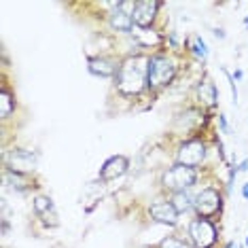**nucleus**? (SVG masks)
Returning a JSON list of instances; mask_svg holds the SVG:
<instances>
[{"instance_id":"39448f33","label":"nucleus","mask_w":248,"mask_h":248,"mask_svg":"<svg viewBox=\"0 0 248 248\" xmlns=\"http://www.w3.org/2000/svg\"><path fill=\"white\" fill-rule=\"evenodd\" d=\"M223 212V193L217 187H204L195 193V217L202 218H217Z\"/></svg>"},{"instance_id":"bb28decb","label":"nucleus","mask_w":248,"mask_h":248,"mask_svg":"<svg viewBox=\"0 0 248 248\" xmlns=\"http://www.w3.org/2000/svg\"><path fill=\"white\" fill-rule=\"evenodd\" d=\"M246 246H248V235H246Z\"/></svg>"},{"instance_id":"7ed1b4c3","label":"nucleus","mask_w":248,"mask_h":248,"mask_svg":"<svg viewBox=\"0 0 248 248\" xmlns=\"http://www.w3.org/2000/svg\"><path fill=\"white\" fill-rule=\"evenodd\" d=\"M197 180H200L197 168H189V166H183V163H174L172 168H168V170L161 174V187L172 195V193H178V191L193 189L197 185Z\"/></svg>"},{"instance_id":"f3484780","label":"nucleus","mask_w":248,"mask_h":248,"mask_svg":"<svg viewBox=\"0 0 248 248\" xmlns=\"http://www.w3.org/2000/svg\"><path fill=\"white\" fill-rule=\"evenodd\" d=\"M13 112H15V95L9 87H2L0 89V117H2V121H7Z\"/></svg>"},{"instance_id":"5701e85b","label":"nucleus","mask_w":248,"mask_h":248,"mask_svg":"<svg viewBox=\"0 0 248 248\" xmlns=\"http://www.w3.org/2000/svg\"><path fill=\"white\" fill-rule=\"evenodd\" d=\"M242 77H244V72H242V70H235V72H233V78H235V81H240Z\"/></svg>"},{"instance_id":"b1692460","label":"nucleus","mask_w":248,"mask_h":248,"mask_svg":"<svg viewBox=\"0 0 248 248\" xmlns=\"http://www.w3.org/2000/svg\"><path fill=\"white\" fill-rule=\"evenodd\" d=\"M214 36H218V38H225V32H223V30H218V28H217V30H214Z\"/></svg>"},{"instance_id":"a211bd4d","label":"nucleus","mask_w":248,"mask_h":248,"mask_svg":"<svg viewBox=\"0 0 248 248\" xmlns=\"http://www.w3.org/2000/svg\"><path fill=\"white\" fill-rule=\"evenodd\" d=\"M189 49H191V53H193L197 60H202V62H204L208 58V53H210V51H208L206 41L202 36H197V34L189 38Z\"/></svg>"},{"instance_id":"1a4fd4ad","label":"nucleus","mask_w":248,"mask_h":248,"mask_svg":"<svg viewBox=\"0 0 248 248\" xmlns=\"http://www.w3.org/2000/svg\"><path fill=\"white\" fill-rule=\"evenodd\" d=\"M161 7H163L161 0H136V9H134V24H136V28H153Z\"/></svg>"},{"instance_id":"412c9836","label":"nucleus","mask_w":248,"mask_h":248,"mask_svg":"<svg viewBox=\"0 0 248 248\" xmlns=\"http://www.w3.org/2000/svg\"><path fill=\"white\" fill-rule=\"evenodd\" d=\"M238 168H240V172H246V170H248V159H244V161H242Z\"/></svg>"},{"instance_id":"9d476101","label":"nucleus","mask_w":248,"mask_h":248,"mask_svg":"<svg viewBox=\"0 0 248 248\" xmlns=\"http://www.w3.org/2000/svg\"><path fill=\"white\" fill-rule=\"evenodd\" d=\"M149 217L153 218L155 223H161V225H168V227H176L178 221H180V214L178 210L174 208V204L170 200H157L149 206Z\"/></svg>"},{"instance_id":"f8f14e48","label":"nucleus","mask_w":248,"mask_h":248,"mask_svg":"<svg viewBox=\"0 0 248 248\" xmlns=\"http://www.w3.org/2000/svg\"><path fill=\"white\" fill-rule=\"evenodd\" d=\"M129 170V159L125 155H110L108 159L102 163L98 176L102 183H110V180H117L121 176H125Z\"/></svg>"},{"instance_id":"4468645a","label":"nucleus","mask_w":248,"mask_h":248,"mask_svg":"<svg viewBox=\"0 0 248 248\" xmlns=\"http://www.w3.org/2000/svg\"><path fill=\"white\" fill-rule=\"evenodd\" d=\"M195 93H197V100H200V104L206 106V108H214L217 102H218V89L212 83V78H208V77L202 78V81L197 83Z\"/></svg>"},{"instance_id":"2eb2a0df","label":"nucleus","mask_w":248,"mask_h":248,"mask_svg":"<svg viewBox=\"0 0 248 248\" xmlns=\"http://www.w3.org/2000/svg\"><path fill=\"white\" fill-rule=\"evenodd\" d=\"M32 208H34V214L38 218H43L47 223V218H53L58 221V212H55V204L49 195H34L32 200Z\"/></svg>"},{"instance_id":"423d86ee","label":"nucleus","mask_w":248,"mask_h":248,"mask_svg":"<svg viewBox=\"0 0 248 248\" xmlns=\"http://www.w3.org/2000/svg\"><path fill=\"white\" fill-rule=\"evenodd\" d=\"M134 9L136 0H119L117 7L108 13V24L119 34H132L136 24H134Z\"/></svg>"},{"instance_id":"dca6fc26","label":"nucleus","mask_w":248,"mask_h":248,"mask_svg":"<svg viewBox=\"0 0 248 248\" xmlns=\"http://www.w3.org/2000/svg\"><path fill=\"white\" fill-rule=\"evenodd\" d=\"M170 202L174 204V208L178 210V214H189L195 212V195L189 191H178V193L170 195Z\"/></svg>"},{"instance_id":"0eeeda50","label":"nucleus","mask_w":248,"mask_h":248,"mask_svg":"<svg viewBox=\"0 0 248 248\" xmlns=\"http://www.w3.org/2000/svg\"><path fill=\"white\" fill-rule=\"evenodd\" d=\"M2 161H4V168H7V170L32 174L36 170L38 155L30 149H19V146H15V149H11L2 155Z\"/></svg>"},{"instance_id":"6ab92c4d","label":"nucleus","mask_w":248,"mask_h":248,"mask_svg":"<svg viewBox=\"0 0 248 248\" xmlns=\"http://www.w3.org/2000/svg\"><path fill=\"white\" fill-rule=\"evenodd\" d=\"M159 248H189V244H187L185 240L176 238V235H168V238H163V240H161Z\"/></svg>"},{"instance_id":"6e6552de","label":"nucleus","mask_w":248,"mask_h":248,"mask_svg":"<svg viewBox=\"0 0 248 248\" xmlns=\"http://www.w3.org/2000/svg\"><path fill=\"white\" fill-rule=\"evenodd\" d=\"M206 153H208V146H206L204 140L189 138V140H185V142H180L178 151H176V163H183V166H189V168H197L204 163Z\"/></svg>"},{"instance_id":"9b49d317","label":"nucleus","mask_w":248,"mask_h":248,"mask_svg":"<svg viewBox=\"0 0 248 248\" xmlns=\"http://www.w3.org/2000/svg\"><path fill=\"white\" fill-rule=\"evenodd\" d=\"M121 60H112L108 55H89L87 58V70L89 75L100 78H115L119 72Z\"/></svg>"},{"instance_id":"4be33fe9","label":"nucleus","mask_w":248,"mask_h":248,"mask_svg":"<svg viewBox=\"0 0 248 248\" xmlns=\"http://www.w3.org/2000/svg\"><path fill=\"white\" fill-rule=\"evenodd\" d=\"M242 197H244V200L248 202V183L244 185V187H242Z\"/></svg>"},{"instance_id":"f03ea898","label":"nucleus","mask_w":248,"mask_h":248,"mask_svg":"<svg viewBox=\"0 0 248 248\" xmlns=\"http://www.w3.org/2000/svg\"><path fill=\"white\" fill-rule=\"evenodd\" d=\"M178 66L176 60L168 53H151L149 58V89L151 92H161L176 78Z\"/></svg>"},{"instance_id":"a878e982","label":"nucleus","mask_w":248,"mask_h":248,"mask_svg":"<svg viewBox=\"0 0 248 248\" xmlns=\"http://www.w3.org/2000/svg\"><path fill=\"white\" fill-rule=\"evenodd\" d=\"M244 26H246V30H248V15H246V19H244Z\"/></svg>"},{"instance_id":"393cba45","label":"nucleus","mask_w":248,"mask_h":248,"mask_svg":"<svg viewBox=\"0 0 248 248\" xmlns=\"http://www.w3.org/2000/svg\"><path fill=\"white\" fill-rule=\"evenodd\" d=\"M225 248H235V244H233V242H227V244H225Z\"/></svg>"},{"instance_id":"20e7f679","label":"nucleus","mask_w":248,"mask_h":248,"mask_svg":"<svg viewBox=\"0 0 248 248\" xmlns=\"http://www.w3.org/2000/svg\"><path fill=\"white\" fill-rule=\"evenodd\" d=\"M187 233H189V240L193 244V248H214L218 242V229L210 218L193 217L189 221Z\"/></svg>"},{"instance_id":"aec40b11","label":"nucleus","mask_w":248,"mask_h":248,"mask_svg":"<svg viewBox=\"0 0 248 248\" xmlns=\"http://www.w3.org/2000/svg\"><path fill=\"white\" fill-rule=\"evenodd\" d=\"M218 125H221V132H223V134H227V132H229L227 117H225V115H218Z\"/></svg>"},{"instance_id":"ddd939ff","label":"nucleus","mask_w":248,"mask_h":248,"mask_svg":"<svg viewBox=\"0 0 248 248\" xmlns=\"http://www.w3.org/2000/svg\"><path fill=\"white\" fill-rule=\"evenodd\" d=\"M2 183L7 185L11 191H15V193H28V191H32L34 187H38V185H34L32 174L7 170V168L2 170Z\"/></svg>"},{"instance_id":"f257e3e1","label":"nucleus","mask_w":248,"mask_h":248,"mask_svg":"<svg viewBox=\"0 0 248 248\" xmlns=\"http://www.w3.org/2000/svg\"><path fill=\"white\" fill-rule=\"evenodd\" d=\"M149 58L151 53H129L121 60L119 72L115 77L117 92L125 98H136L149 89Z\"/></svg>"}]
</instances>
